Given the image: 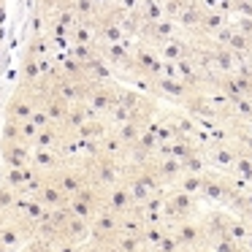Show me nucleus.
<instances>
[{"label": "nucleus", "instance_id": "1", "mask_svg": "<svg viewBox=\"0 0 252 252\" xmlns=\"http://www.w3.org/2000/svg\"><path fill=\"white\" fill-rule=\"evenodd\" d=\"M198 217V201L190 192L165 190V220L168 222H182V220H195Z\"/></svg>", "mask_w": 252, "mask_h": 252}, {"label": "nucleus", "instance_id": "2", "mask_svg": "<svg viewBox=\"0 0 252 252\" xmlns=\"http://www.w3.org/2000/svg\"><path fill=\"white\" fill-rule=\"evenodd\" d=\"M90 228H93V236H90V241H95V244L106 247V244H114L117 239H120L122 228H120V214L109 212V209H100L98 214H95V220L90 222Z\"/></svg>", "mask_w": 252, "mask_h": 252}, {"label": "nucleus", "instance_id": "3", "mask_svg": "<svg viewBox=\"0 0 252 252\" xmlns=\"http://www.w3.org/2000/svg\"><path fill=\"white\" fill-rule=\"evenodd\" d=\"M171 230H174L179 247H185V250H203V247H209V239H206V230H203L201 217L174 222V228H171Z\"/></svg>", "mask_w": 252, "mask_h": 252}, {"label": "nucleus", "instance_id": "4", "mask_svg": "<svg viewBox=\"0 0 252 252\" xmlns=\"http://www.w3.org/2000/svg\"><path fill=\"white\" fill-rule=\"evenodd\" d=\"M117 98H120V84L117 82H98V84H93V90H90L87 103L93 106L100 117H109L111 111H114V106H117Z\"/></svg>", "mask_w": 252, "mask_h": 252}, {"label": "nucleus", "instance_id": "5", "mask_svg": "<svg viewBox=\"0 0 252 252\" xmlns=\"http://www.w3.org/2000/svg\"><path fill=\"white\" fill-rule=\"evenodd\" d=\"M179 35V25L174 22V19H158V22H149L144 25L141 35H138V41L147 46H155V49H160L163 44H168L171 38H176Z\"/></svg>", "mask_w": 252, "mask_h": 252}, {"label": "nucleus", "instance_id": "6", "mask_svg": "<svg viewBox=\"0 0 252 252\" xmlns=\"http://www.w3.org/2000/svg\"><path fill=\"white\" fill-rule=\"evenodd\" d=\"M52 182H57L63 192L68 198H76L82 187H87V174L82 171V165H63L60 171L52 174Z\"/></svg>", "mask_w": 252, "mask_h": 252}, {"label": "nucleus", "instance_id": "7", "mask_svg": "<svg viewBox=\"0 0 252 252\" xmlns=\"http://www.w3.org/2000/svg\"><path fill=\"white\" fill-rule=\"evenodd\" d=\"M0 158L8 168H28L30 160H33V147L22 141H8V138H0Z\"/></svg>", "mask_w": 252, "mask_h": 252}, {"label": "nucleus", "instance_id": "8", "mask_svg": "<svg viewBox=\"0 0 252 252\" xmlns=\"http://www.w3.org/2000/svg\"><path fill=\"white\" fill-rule=\"evenodd\" d=\"M103 206L109 209V212H114V214H120V217H122V214H127V212L136 209V198H133L130 187H127L125 182H120V185H114V187L106 190Z\"/></svg>", "mask_w": 252, "mask_h": 252}, {"label": "nucleus", "instance_id": "9", "mask_svg": "<svg viewBox=\"0 0 252 252\" xmlns=\"http://www.w3.org/2000/svg\"><path fill=\"white\" fill-rule=\"evenodd\" d=\"M214 41H217V44H222V46H228L233 55L244 57V60H252V41L247 38V35H241L233 25H228L225 30H220V33L214 35Z\"/></svg>", "mask_w": 252, "mask_h": 252}, {"label": "nucleus", "instance_id": "10", "mask_svg": "<svg viewBox=\"0 0 252 252\" xmlns=\"http://www.w3.org/2000/svg\"><path fill=\"white\" fill-rule=\"evenodd\" d=\"M149 165H152V171L158 174V179H160V185L163 187H168V185H176V182L182 179V160H176V158H160V155H155L152 160H149Z\"/></svg>", "mask_w": 252, "mask_h": 252}, {"label": "nucleus", "instance_id": "11", "mask_svg": "<svg viewBox=\"0 0 252 252\" xmlns=\"http://www.w3.org/2000/svg\"><path fill=\"white\" fill-rule=\"evenodd\" d=\"M30 165H33L38 174L44 176H52L55 171H60L65 163V158H63L60 149H33V160H30Z\"/></svg>", "mask_w": 252, "mask_h": 252}, {"label": "nucleus", "instance_id": "12", "mask_svg": "<svg viewBox=\"0 0 252 252\" xmlns=\"http://www.w3.org/2000/svg\"><path fill=\"white\" fill-rule=\"evenodd\" d=\"M98 155L111 158V160H125V163H127V158H130V147H127V144L114 133V127H111V130L98 141Z\"/></svg>", "mask_w": 252, "mask_h": 252}, {"label": "nucleus", "instance_id": "13", "mask_svg": "<svg viewBox=\"0 0 252 252\" xmlns=\"http://www.w3.org/2000/svg\"><path fill=\"white\" fill-rule=\"evenodd\" d=\"M38 201L44 203L46 209H63V206L71 203V198L57 187V182H52V176H46L44 187H41V192H38Z\"/></svg>", "mask_w": 252, "mask_h": 252}, {"label": "nucleus", "instance_id": "14", "mask_svg": "<svg viewBox=\"0 0 252 252\" xmlns=\"http://www.w3.org/2000/svg\"><path fill=\"white\" fill-rule=\"evenodd\" d=\"M203 14H206V6H203L201 0H190V3L185 6V11L179 14L176 25H179L185 33H192V30H198V25H201Z\"/></svg>", "mask_w": 252, "mask_h": 252}, {"label": "nucleus", "instance_id": "15", "mask_svg": "<svg viewBox=\"0 0 252 252\" xmlns=\"http://www.w3.org/2000/svg\"><path fill=\"white\" fill-rule=\"evenodd\" d=\"M41 109L49 114V120L55 122V125H60V122L68 117V111H71V103H68L65 98H60L57 93H46L44 100H41Z\"/></svg>", "mask_w": 252, "mask_h": 252}, {"label": "nucleus", "instance_id": "16", "mask_svg": "<svg viewBox=\"0 0 252 252\" xmlns=\"http://www.w3.org/2000/svg\"><path fill=\"white\" fill-rule=\"evenodd\" d=\"M90 236H93V228H90V222H87V220H82V217H71L65 225H63V241L84 244Z\"/></svg>", "mask_w": 252, "mask_h": 252}, {"label": "nucleus", "instance_id": "17", "mask_svg": "<svg viewBox=\"0 0 252 252\" xmlns=\"http://www.w3.org/2000/svg\"><path fill=\"white\" fill-rule=\"evenodd\" d=\"M49 52H52V44H49V38H46V33H30L22 57H30V60H49Z\"/></svg>", "mask_w": 252, "mask_h": 252}, {"label": "nucleus", "instance_id": "18", "mask_svg": "<svg viewBox=\"0 0 252 252\" xmlns=\"http://www.w3.org/2000/svg\"><path fill=\"white\" fill-rule=\"evenodd\" d=\"M158 55H160V60H163V63H179L182 57L190 55V44H187L185 35H176V38H171L168 44L160 46Z\"/></svg>", "mask_w": 252, "mask_h": 252}, {"label": "nucleus", "instance_id": "19", "mask_svg": "<svg viewBox=\"0 0 252 252\" xmlns=\"http://www.w3.org/2000/svg\"><path fill=\"white\" fill-rule=\"evenodd\" d=\"M63 144H65L63 130L57 125H49V127H44V130H38V136H35V141H33V149H60Z\"/></svg>", "mask_w": 252, "mask_h": 252}, {"label": "nucleus", "instance_id": "20", "mask_svg": "<svg viewBox=\"0 0 252 252\" xmlns=\"http://www.w3.org/2000/svg\"><path fill=\"white\" fill-rule=\"evenodd\" d=\"M111 130V125H109V120H90V122H84L82 127H79V133L76 136L82 138V141H100V138L106 136V133Z\"/></svg>", "mask_w": 252, "mask_h": 252}, {"label": "nucleus", "instance_id": "21", "mask_svg": "<svg viewBox=\"0 0 252 252\" xmlns=\"http://www.w3.org/2000/svg\"><path fill=\"white\" fill-rule=\"evenodd\" d=\"M209 168H212V165H209L206 149H201V152L190 155L187 160H182V171H185V174H206Z\"/></svg>", "mask_w": 252, "mask_h": 252}, {"label": "nucleus", "instance_id": "22", "mask_svg": "<svg viewBox=\"0 0 252 252\" xmlns=\"http://www.w3.org/2000/svg\"><path fill=\"white\" fill-rule=\"evenodd\" d=\"M136 14L144 19V25H149V22L163 19V6H160V0H141L138 8H136Z\"/></svg>", "mask_w": 252, "mask_h": 252}, {"label": "nucleus", "instance_id": "23", "mask_svg": "<svg viewBox=\"0 0 252 252\" xmlns=\"http://www.w3.org/2000/svg\"><path fill=\"white\" fill-rule=\"evenodd\" d=\"M17 198H19V192L14 187H8L6 182H0V214L3 217H11L14 206H17Z\"/></svg>", "mask_w": 252, "mask_h": 252}, {"label": "nucleus", "instance_id": "24", "mask_svg": "<svg viewBox=\"0 0 252 252\" xmlns=\"http://www.w3.org/2000/svg\"><path fill=\"white\" fill-rule=\"evenodd\" d=\"M144 93L138 90H130V87H120V98H117V106L114 109H125V111H133L138 103H141Z\"/></svg>", "mask_w": 252, "mask_h": 252}, {"label": "nucleus", "instance_id": "25", "mask_svg": "<svg viewBox=\"0 0 252 252\" xmlns=\"http://www.w3.org/2000/svg\"><path fill=\"white\" fill-rule=\"evenodd\" d=\"M176 187H179L182 192H190V195H201L203 190V174H182V179L176 182Z\"/></svg>", "mask_w": 252, "mask_h": 252}, {"label": "nucleus", "instance_id": "26", "mask_svg": "<svg viewBox=\"0 0 252 252\" xmlns=\"http://www.w3.org/2000/svg\"><path fill=\"white\" fill-rule=\"evenodd\" d=\"M68 209H71V214H73V217H82V220H87V222H93V220H95V214L100 212L98 206H93V203H84V201H79V198H71Z\"/></svg>", "mask_w": 252, "mask_h": 252}, {"label": "nucleus", "instance_id": "27", "mask_svg": "<svg viewBox=\"0 0 252 252\" xmlns=\"http://www.w3.org/2000/svg\"><path fill=\"white\" fill-rule=\"evenodd\" d=\"M117 247H120L122 252H144L147 247H144V239L138 233H120V239L114 241Z\"/></svg>", "mask_w": 252, "mask_h": 252}, {"label": "nucleus", "instance_id": "28", "mask_svg": "<svg viewBox=\"0 0 252 252\" xmlns=\"http://www.w3.org/2000/svg\"><path fill=\"white\" fill-rule=\"evenodd\" d=\"M114 133L127 144V147H133V144L138 141V136L144 133V127H138L136 122H122V125H117V127H114Z\"/></svg>", "mask_w": 252, "mask_h": 252}, {"label": "nucleus", "instance_id": "29", "mask_svg": "<svg viewBox=\"0 0 252 252\" xmlns=\"http://www.w3.org/2000/svg\"><path fill=\"white\" fill-rule=\"evenodd\" d=\"M160 6H163V17L165 19H179V14L185 11V6H187V0H163V3H160Z\"/></svg>", "mask_w": 252, "mask_h": 252}, {"label": "nucleus", "instance_id": "30", "mask_svg": "<svg viewBox=\"0 0 252 252\" xmlns=\"http://www.w3.org/2000/svg\"><path fill=\"white\" fill-rule=\"evenodd\" d=\"M22 252H55V244H49V241H44V239H33V241L25 244Z\"/></svg>", "mask_w": 252, "mask_h": 252}, {"label": "nucleus", "instance_id": "31", "mask_svg": "<svg viewBox=\"0 0 252 252\" xmlns=\"http://www.w3.org/2000/svg\"><path fill=\"white\" fill-rule=\"evenodd\" d=\"M84 244H73V241H57L55 252H82Z\"/></svg>", "mask_w": 252, "mask_h": 252}, {"label": "nucleus", "instance_id": "32", "mask_svg": "<svg viewBox=\"0 0 252 252\" xmlns=\"http://www.w3.org/2000/svg\"><path fill=\"white\" fill-rule=\"evenodd\" d=\"M57 3H60V0H35V8H38L41 14H49L57 8Z\"/></svg>", "mask_w": 252, "mask_h": 252}, {"label": "nucleus", "instance_id": "33", "mask_svg": "<svg viewBox=\"0 0 252 252\" xmlns=\"http://www.w3.org/2000/svg\"><path fill=\"white\" fill-rule=\"evenodd\" d=\"M117 3H120V6L125 8V11H136V8H138V3H141V0H117Z\"/></svg>", "mask_w": 252, "mask_h": 252}, {"label": "nucleus", "instance_id": "34", "mask_svg": "<svg viewBox=\"0 0 252 252\" xmlns=\"http://www.w3.org/2000/svg\"><path fill=\"white\" fill-rule=\"evenodd\" d=\"M6 22V3H0V25Z\"/></svg>", "mask_w": 252, "mask_h": 252}, {"label": "nucleus", "instance_id": "35", "mask_svg": "<svg viewBox=\"0 0 252 252\" xmlns=\"http://www.w3.org/2000/svg\"><path fill=\"white\" fill-rule=\"evenodd\" d=\"M230 3H244V0H230Z\"/></svg>", "mask_w": 252, "mask_h": 252}, {"label": "nucleus", "instance_id": "36", "mask_svg": "<svg viewBox=\"0 0 252 252\" xmlns=\"http://www.w3.org/2000/svg\"><path fill=\"white\" fill-rule=\"evenodd\" d=\"M144 252H152V250H144Z\"/></svg>", "mask_w": 252, "mask_h": 252}, {"label": "nucleus", "instance_id": "37", "mask_svg": "<svg viewBox=\"0 0 252 252\" xmlns=\"http://www.w3.org/2000/svg\"><path fill=\"white\" fill-rule=\"evenodd\" d=\"M0 3H6V0H0Z\"/></svg>", "mask_w": 252, "mask_h": 252}, {"label": "nucleus", "instance_id": "38", "mask_svg": "<svg viewBox=\"0 0 252 252\" xmlns=\"http://www.w3.org/2000/svg\"><path fill=\"white\" fill-rule=\"evenodd\" d=\"M250 100H252V95H250Z\"/></svg>", "mask_w": 252, "mask_h": 252}, {"label": "nucleus", "instance_id": "39", "mask_svg": "<svg viewBox=\"0 0 252 252\" xmlns=\"http://www.w3.org/2000/svg\"><path fill=\"white\" fill-rule=\"evenodd\" d=\"M160 3H163V0H160Z\"/></svg>", "mask_w": 252, "mask_h": 252}]
</instances>
